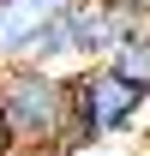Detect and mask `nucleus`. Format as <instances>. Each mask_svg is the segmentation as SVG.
Wrapping results in <instances>:
<instances>
[{
	"label": "nucleus",
	"instance_id": "1",
	"mask_svg": "<svg viewBox=\"0 0 150 156\" xmlns=\"http://www.w3.org/2000/svg\"><path fill=\"white\" fill-rule=\"evenodd\" d=\"M0 126L12 156H72V84L54 66H0Z\"/></svg>",
	"mask_w": 150,
	"mask_h": 156
},
{
	"label": "nucleus",
	"instance_id": "2",
	"mask_svg": "<svg viewBox=\"0 0 150 156\" xmlns=\"http://www.w3.org/2000/svg\"><path fill=\"white\" fill-rule=\"evenodd\" d=\"M66 84H72V138H78V150L102 144V138H120L126 126H138V114L150 102V90H138L132 78H120L108 60L72 66Z\"/></svg>",
	"mask_w": 150,
	"mask_h": 156
},
{
	"label": "nucleus",
	"instance_id": "3",
	"mask_svg": "<svg viewBox=\"0 0 150 156\" xmlns=\"http://www.w3.org/2000/svg\"><path fill=\"white\" fill-rule=\"evenodd\" d=\"M126 12H108L102 0H66L54 18L42 24L36 48H30V66H54V72H72V66H90V60L108 54V42L120 36Z\"/></svg>",
	"mask_w": 150,
	"mask_h": 156
},
{
	"label": "nucleus",
	"instance_id": "4",
	"mask_svg": "<svg viewBox=\"0 0 150 156\" xmlns=\"http://www.w3.org/2000/svg\"><path fill=\"white\" fill-rule=\"evenodd\" d=\"M66 0H0V66H18L30 60L42 24L54 18Z\"/></svg>",
	"mask_w": 150,
	"mask_h": 156
},
{
	"label": "nucleus",
	"instance_id": "5",
	"mask_svg": "<svg viewBox=\"0 0 150 156\" xmlns=\"http://www.w3.org/2000/svg\"><path fill=\"white\" fill-rule=\"evenodd\" d=\"M102 60H108L120 78H132L138 90H150V18H126Z\"/></svg>",
	"mask_w": 150,
	"mask_h": 156
},
{
	"label": "nucleus",
	"instance_id": "6",
	"mask_svg": "<svg viewBox=\"0 0 150 156\" xmlns=\"http://www.w3.org/2000/svg\"><path fill=\"white\" fill-rule=\"evenodd\" d=\"M108 12H126V18H150V0H102Z\"/></svg>",
	"mask_w": 150,
	"mask_h": 156
},
{
	"label": "nucleus",
	"instance_id": "7",
	"mask_svg": "<svg viewBox=\"0 0 150 156\" xmlns=\"http://www.w3.org/2000/svg\"><path fill=\"white\" fill-rule=\"evenodd\" d=\"M0 156H12V144H6V126H0Z\"/></svg>",
	"mask_w": 150,
	"mask_h": 156
}]
</instances>
